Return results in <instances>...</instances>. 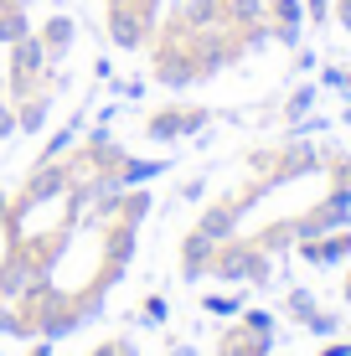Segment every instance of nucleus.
I'll return each instance as SVG.
<instances>
[{"label": "nucleus", "instance_id": "obj_1", "mask_svg": "<svg viewBox=\"0 0 351 356\" xmlns=\"http://www.w3.org/2000/svg\"><path fill=\"white\" fill-rule=\"evenodd\" d=\"M21 36H31L26 10H21V6H6V10H0V42H10V47H16Z\"/></svg>", "mask_w": 351, "mask_h": 356}, {"label": "nucleus", "instance_id": "obj_2", "mask_svg": "<svg viewBox=\"0 0 351 356\" xmlns=\"http://www.w3.org/2000/svg\"><path fill=\"white\" fill-rule=\"evenodd\" d=\"M67 42H72V21H67V16H52V21H47V31H42V47L63 52Z\"/></svg>", "mask_w": 351, "mask_h": 356}, {"label": "nucleus", "instance_id": "obj_3", "mask_svg": "<svg viewBox=\"0 0 351 356\" xmlns=\"http://www.w3.org/2000/svg\"><path fill=\"white\" fill-rule=\"evenodd\" d=\"M274 16H279V26L300 31V0H274Z\"/></svg>", "mask_w": 351, "mask_h": 356}, {"label": "nucleus", "instance_id": "obj_4", "mask_svg": "<svg viewBox=\"0 0 351 356\" xmlns=\"http://www.w3.org/2000/svg\"><path fill=\"white\" fill-rule=\"evenodd\" d=\"M310 104H316V88H300L295 98H289V119H300V114H305Z\"/></svg>", "mask_w": 351, "mask_h": 356}, {"label": "nucleus", "instance_id": "obj_5", "mask_svg": "<svg viewBox=\"0 0 351 356\" xmlns=\"http://www.w3.org/2000/svg\"><path fill=\"white\" fill-rule=\"evenodd\" d=\"M16 129V114H10V108H0V134H10Z\"/></svg>", "mask_w": 351, "mask_h": 356}]
</instances>
